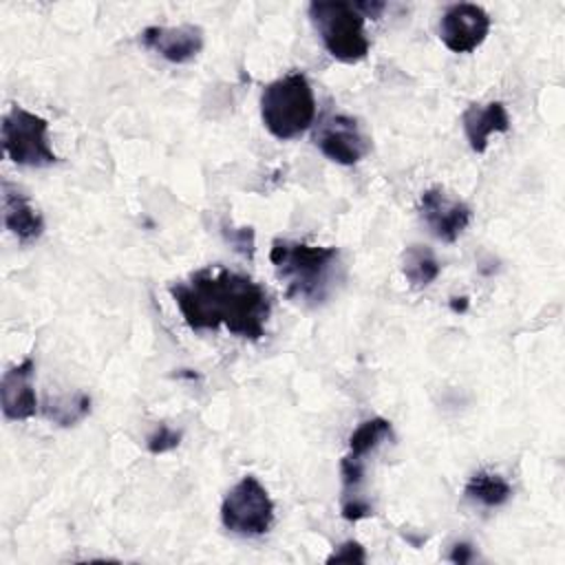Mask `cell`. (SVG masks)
Wrapping results in <instances>:
<instances>
[{"label":"cell","mask_w":565,"mask_h":565,"mask_svg":"<svg viewBox=\"0 0 565 565\" xmlns=\"http://www.w3.org/2000/svg\"><path fill=\"white\" fill-rule=\"evenodd\" d=\"M313 141L327 159L340 166H353L371 150V139L362 130L360 121L342 113L324 117L313 135Z\"/></svg>","instance_id":"7"},{"label":"cell","mask_w":565,"mask_h":565,"mask_svg":"<svg viewBox=\"0 0 565 565\" xmlns=\"http://www.w3.org/2000/svg\"><path fill=\"white\" fill-rule=\"evenodd\" d=\"M463 492H466L468 499L479 501L486 508H499L512 497L510 483L501 475H494V472H488V470L475 472L468 479Z\"/></svg>","instance_id":"15"},{"label":"cell","mask_w":565,"mask_h":565,"mask_svg":"<svg viewBox=\"0 0 565 565\" xmlns=\"http://www.w3.org/2000/svg\"><path fill=\"white\" fill-rule=\"evenodd\" d=\"M472 558H475V550H472L470 543H455L452 550H450V554H448V561L459 563V565L470 563Z\"/></svg>","instance_id":"21"},{"label":"cell","mask_w":565,"mask_h":565,"mask_svg":"<svg viewBox=\"0 0 565 565\" xmlns=\"http://www.w3.org/2000/svg\"><path fill=\"white\" fill-rule=\"evenodd\" d=\"M439 271H441V267H439L435 254L430 252V247L408 245L402 252V274L406 276L411 287H415V289L428 287L439 276Z\"/></svg>","instance_id":"14"},{"label":"cell","mask_w":565,"mask_h":565,"mask_svg":"<svg viewBox=\"0 0 565 565\" xmlns=\"http://www.w3.org/2000/svg\"><path fill=\"white\" fill-rule=\"evenodd\" d=\"M461 126L470 148L481 154L488 148L490 135L510 130V117L503 102L470 104L461 115Z\"/></svg>","instance_id":"13"},{"label":"cell","mask_w":565,"mask_h":565,"mask_svg":"<svg viewBox=\"0 0 565 565\" xmlns=\"http://www.w3.org/2000/svg\"><path fill=\"white\" fill-rule=\"evenodd\" d=\"M221 523L241 536H260L271 527L274 501L254 475H245L230 488L221 503Z\"/></svg>","instance_id":"5"},{"label":"cell","mask_w":565,"mask_h":565,"mask_svg":"<svg viewBox=\"0 0 565 565\" xmlns=\"http://www.w3.org/2000/svg\"><path fill=\"white\" fill-rule=\"evenodd\" d=\"M419 214L430 234L444 243H455L472 218L468 203L450 196L441 185H433L422 192Z\"/></svg>","instance_id":"9"},{"label":"cell","mask_w":565,"mask_h":565,"mask_svg":"<svg viewBox=\"0 0 565 565\" xmlns=\"http://www.w3.org/2000/svg\"><path fill=\"white\" fill-rule=\"evenodd\" d=\"M342 516L347 521H360V519L373 516V505L366 499H362V497L342 499Z\"/></svg>","instance_id":"20"},{"label":"cell","mask_w":565,"mask_h":565,"mask_svg":"<svg viewBox=\"0 0 565 565\" xmlns=\"http://www.w3.org/2000/svg\"><path fill=\"white\" fill-rule=\"evenodd\" d=\"M2 148L18 166L42 168L57 161L49 146V121L20 106H13L2 117Z\"/></svg>","instance_id":"6"},{"label":"cell","mask_w":565,"mask_h":565,"mask_svg":"<svg viewBox=\"0 0 565 565\" xmlns=\"http://www.w3.org/2000/svg\"><path fill=\"white\" fill-rule=\"evenodd\" d=\"M170 296L192 331L225 327L232 335L260 340L271 313L267 291L249 276L223 265L203 267L185 282L170 285Z\"/></svg>","instance_id":"1"},{"label":"cell","mask_w":565,"mask_h":565,"mask_svg":"<svg viewBox=\"0 0 565 565\" xmlns=\"http://www.w3.org/2000/svg\"><path fill=\"white\" fill-rule=\"evenodd\" d=\"M90 413V397L84 391H75L71 395H60L46 399L44 415L57 426H75Z\"/></svg>","instance_id":"17"},{"label":"cell","mask_w":565,"mask_h":565,"mask_svg":"<svg viewBox=\"0 0 565 565\" xmlns=\"http://www.w3.org/2000/svg\"><path fill=\"white\" fill-rule=\"evenodd\" d=\"M181 441V433L170 428L168 424H159L148 437H146V448L152 452V455H163L172 448H177Z\"/></svg>","instance_id":"18"},{"label":"cell","mask_w":565,"mask_h":565,"mask_svg":"<svg viewBox=\"0 0 565 565\" xmlns=\"http://www.w3.org/2000/svg\"><path fill=\"white\" fill-rule=\"evenodd\" d=\"M450 307H452V311H466V309H468V298H466V296L452 298V300H450Z\"/></svg>","instance_id":"23"},{"label":"cell","mask_w":565,"mask_h":565,"mask_svg":"<svg viewBox=\"0 0 565 565\" xmlns=\"http://www.w3.org/2000/svg\"><path fill=\"white\" fill-rule=\"evenodd\" d=\"M141 44L172 64L192 62L203 49V29L196 24L146 26L139 33Z\"/></svg>","instance_id":"10"},{"label":"cell","mask_w":565,"mask_h":565,"mask_svg":"<svg viewBox=\"0 0 565 565\" xmlns=\"http://www.w3.org/2000/svg\"><path fill=\"white\" fill-rule=\"evenodd\" d=\"M490 31V15L472 2L450 4L439 18V40L452 53H470L483 44Z\"/></svg>","instance_id":"8"},{"label":"cell","mask_w":565,"mask_h":565,"mask_svg":"<svg viewBox=\"0 0 565 565\" xmlns=\"http://www.w3.org/2000/svg\"><path fill=\"white\" fill-rule=\"evenodd\" d=\"M265 128L280 141L300 137L316 119V97L302 73H289L269 82L260 95Z\"/></svg>","instance_id":"3"},{"label":"cell","mask_w":565,"mask_h":565,"mask_svg":"<svg viewBox=\"0 0 565 565\" xmlns=\"http://www.w3.org/2000/svg\"><path fill=\"white\" fill-rule=\"evenodd\" d=\"M393 426L384 417H371L362 422L349 437V455L364 459L373 450H377L386 439H391Z\"/></svg>","instance_id":"16"},{"label":"cell","mask_w":565,"mask_h":565,"mask_svg":"<svg viewBox=\"0 0 565 565\" xmlns=\"http://www.w3.org/2000/svg\"><path fill=\"white\" fill-rule=\"evenodd\" d=\"M384 2H355V9L364 15V18H380V13L384 11Z\"/></svg>","instance_id":"22"},{"label":"cell","mask_w":565,"mask_h":565,"mask_svg":"<svg viewBox=\"0 0 565 565\" xmlns=\"http://www.w3.org/2000/svg\"><path fill=\"white\" fill-rule=\"evenodd\" d=\"M35 362L24 358L20 364L4 371L0 382V402L7 419H29L38 413V395L33 388Z\"/></svg>","instance_id":"11"},{"label":"cell","mask_w":565,"mask_h":565,"mask_svg":"<svg viewBox=\"0 0 565 565\" xmlns=\"http://www.w3.org/2000/svg\"><path fill=\"white\" fill-rule=\"evenodd\" d=\"M309 20L331 57L344 64H355L366 57L371 44L364 33V15L353 2L313 0Z\"/></svg>","instance_id":"4"},{"label":"cell","mask_w":565,"mask_h":565,"mask_svg":"<svg viewBox=\"0 0 565 565\" xmlns=\"http://www.w3.org/2000/svg\"><path fill=\"white\" fill-rule=\"evenodd\" d=\"M327 563H366V552L358 541H344L327 556Z\"/></svg>","instance_id":"19"},{"label":"cell","mask_w":565,"mask_h":565,"mask_svg":"<svg viewBox=\"0 0 565 565\" xmlns=\"http://www.w3.org/2000/svg\"><path fill=\"white\" fill-rule=\"evenodd\" d=\"M2 221L4 227L20 241L33 243L44 232L42 214L31 205V201L11 183L2 181Z\"/></svg>","instance_id":"12"},{"label":"cell","mask_w":565,"mask_h":565,"mask_svg":"<svg viewBox=\"0 0 565 565\" xmlns=\"http://www.w3.org/2000/svg\"><path fill=\"white\" fill-rule=\"evenodd\" d=\"M269 260L276 276L285 282V296L294 302H322L340 278L338 247L276 238L269 249Z\"/></svg>","instance_id":"2"}]
</instances>
